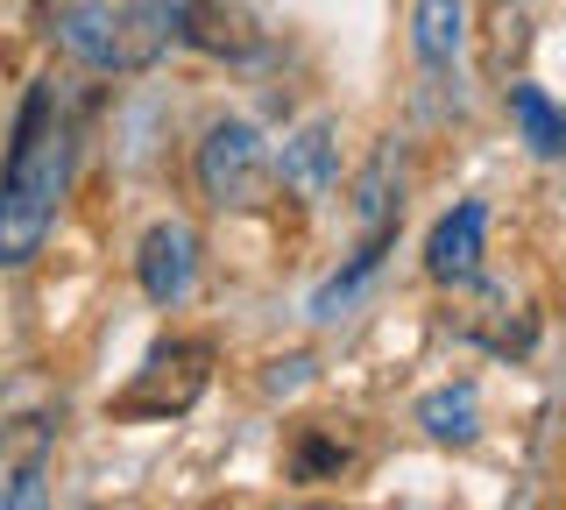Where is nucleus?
<instances>
[{"label": "nucleus", "mask_w": 566, "mask_h": 510, "mask_svg": "<svg viewBox=\"0 0 566 510\" xmlns=\"http://www.w3.org/2000/svg\"><path fill=\"white\" fill-rule=\"evenodd\" d=\"M64 191H71V121L57 107V85L35 79L22 114H14L8 164H0V270H29L43 256Z\"/></svg>", "instance_id": "1"}, {"label": "nucleus", "mask_w": 566, "mask_h": 510, "mask_svg": "<svg viewBox=\"0 0 566 510\" xmlns=\"http://www.w3.org/2000/svg\"><path fill=\"white\" fill-rule=\"evenodd\" d=\"M191 170H199V191L220 214H248V206H262L270 185H276V156L255 135V121H212L199 156H191Z\"/></svg>", "instance_id": "2"}, {"label": "nucleus", "mask_w": 566, "mask_h": 510, "mask_svg": "<svg viewBox=\"0 0 566 510\" xmlns=\"http://www.w3.org/2000/svg\"><path fill=\"white\" fill-rule=\"evenodd\" d=\"M212 383V341H164L149 362L135 368V383L120 397H106V418L142 426V418H177L206 397Z\"/></svg>", "instance_id": "3"}, {"label": "nucleus", "mask_w": 566, "mask_h": 510, "mask_svg": "<svg viewBox=\"0 0 566 510\" xmlns=\"http://www.w3.org/2000/svg\"><path fill=\"white\" fill-rule=\"evenodd\" d=\"M135 284L149 305H185L199 284V235L185 220H156L135 249Z\"/></svg>", "instance_id": "4"}, {"label": "nucleus", "mask_w": 566, "mask_h": 510, "mask_svg": "<svg viewBox=\"0 0 566 510\" xmlns=\"http://www.w3.org/2000/svg\"><path fill=\"white\" fill-rule=\"evenodd\" d=\"M177 43L241 64V58L262 50V22L241 8V0H185V14H177Z\"/></svg>", "instance_id": "5"}, {"label": "nucleus", "mask_w": 566, "mask_h": 510, "mask_svg": "<svg viewBox=\"0 0 566 510\" xmlns=\"http://www.w3.org/2000/svg\"><path fill=\"white\" fill-rule=\"evenodd\" d=\"M482 249H489V206L460 199L453 214L432 227V241H424V270H432V284H474Z\"/></svg>", "instance_id": "6"}, {"label": "nucleus", "mask_w": 566, "mask_h": 510, "mask_svg": "<svg viewBox=\"0 0 566 510\" xmlns=\"http://www.w3.org/2000/svg\"><path fill=\"white\" fill-rule=\"evenodd\" d=\"M276 178L291 185L297 199H326V191L340 185V128H333V121H305V128L283 143Z\"/></svg>", "instance_id": "7"}, {"label": "nucleus", "mask_w": 566, "mask_h": 510, "mask_svg": "<svg viewBox=\"0 0 566 510\" xmlns=\"http://www.w3.org/2000/svg\"><path fill=\"white\" fill-rule=\"evenodd\" d=\"M397 185H403L397 143H382V149L361 164V178H354V227H361V241H376V235H397V214H403Z\"/></svg>", "instance_id": "8"}, {"label": "nucleus", "mask_w": 566, "mask_h": 510, "mask_svg": "<svg viewBox=\"0 0 566 510\" xmlns=\"http://www.w3.org/2000/svg\"><path fill=\"white\" fill-rule=\"evenodd\" d=\"M468 43V0H418L411 8V50L432 79H447Z\"/></svg>", "instance_id": "9"}, {"label": "nucleus", "mask_w": 566, "mask_h": 510, "mask_svg": "<svg viewBox=\"0 0 566 510\" xmlns=\"http://www.w3.org/2000/svg\"><path fill=\"white\" fill-rule=\"evenodd\" d=\"M510 121L538 156H566V107L545 85H510Z\"/></svg>", "instance_id": "10"}, {"label": "nucleus", "mask_w": 566, "mask_h": 510, "mask_svg": "<svg viewBox=\"0 0 566 510\" xmlns=\"http://www.w3.org/2000/svg\"><path fill=\"white\" fill-rule=\"evenodd\" d=\"M418 426L432 433L439 447H468V439L482 433V426H474V383H447V391H432L418 404Z\"/></svg>", "instance_id": "11"}, {"label": "nucleus", "mask_w": 566, "mask_h": 510, "mask_svg": "<svg viewBox=\"0 0 566 510\" xmlns=\"http://www.w3.org/2000/svg\"><path fill=\"white\" fill-rule=\"evenodd\" d=\"M333 468H347V447H340V439H326V433H305V439H297V475H305V482H318V475H333Z\"/></svg>", "instance_id": "12"}, {"label": "nucleus", "mask_w": 566, "mask_h": 510, "mask_svg": "<svg viewBox=\"0 0 566 510\" xmlns=\"http://www.w3.org/2000/svg\"><path fill=\"white\" fill-rule=\"evenodd\" d=\"M291 510H305V503H291ZM312 510H340V503H312Z\"/></svg>", "instance_id": "13"}]
</instances>
